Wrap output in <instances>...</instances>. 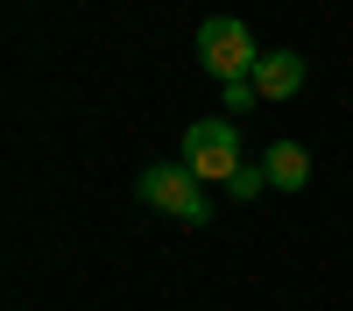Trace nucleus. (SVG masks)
I'll list each match as a JSON object with an SVG mask.
<instances>
[{
  "mask_svg": "<svg viewBox=\"0 0 353 311\" xmlns=\"http://www.w3.org/2000/svg\"><path fill=\"white\" fill-rule=\"evenodd\" d=\"M261 170H269L276 191H304V184H311V156H304V141H269Z\"/></svg>",
  "mask_w": 353,
  "mask_h": 311,
  "instance_id": "5",
  "label": "nucleus"
},
{
  "mask_svg": "<svg viewBox=\"0 0 353 311\" xmlns=\"http://www.w3.org/2000/svg\"><path fill=\"white\" fill-rule=\"evenodd\" d=\"M141 205H156V212L184 219V226L212 219V198H205V184L191 177L184 163H149V170H141Z\"/></svg>",
  "mask_w": 353,
  "mask_h": 311,
  "instance_id": "2",
  "label": "nucleus"
},
{
  "mask_svg": "<svg viewBox=\"0 0 353 311\" xmlns=\"http://www.w3.org/2000/svg\"><path fill=\"white\" fill-rule=\"evenodd\" d=\"M248 85H254V99H290V92L304 85V57H297V50H269V57L248 71Z\"/></svg>",
  "mask_w": 353,
  "mask_h": 311,
  "instance_id": "4",
  "label": "nucleus"
},
{
  "mask_svg": "<svg viewBox=\"0 0 353 311\" xmlns=\"http://www.w3.org/2000/svg\"><path fill=\"white\" fill-rule=\"evenodd\" d=\"M176 163H184L198 184H233V177H241V128H233V121H191Z\"/></svg>",
  "mask_w": 353,
  "mask_h": 311,
  "instance_id": "1",
  "label": "nucleus"
},
{
  "mask_svg": "<svg viewBox=\"0 0 353 311\" xmlns=\"http://www.w3.org/2000/svg\"><path fill=\"white\" fill-rule=\"evenodd\" d=\"M198 64L212 71V78H248L254 64H261V50H254V36H248V21H233V14H212V21H198Z\"/></svg>",
  "mask_w": 353,
  "mask_h": 311,
  "instance_id": "3",
  "label": "nucleus"
},
{
  "mask_svg": "<svg viewBox=\"0 0 353 311\" xmlns=\"http://www.w3.org/2000/svg\"><path fill=\"white\" fill-rule=\"evenodd\" d=\"M269 191V170L261 163H241V177H233V198H261Z\"/></svg>",
  "mask_w": 353,
  "mask_h": 311,
  "instance_id": "6",
  "label": "nucleus"
}]
</instances>
